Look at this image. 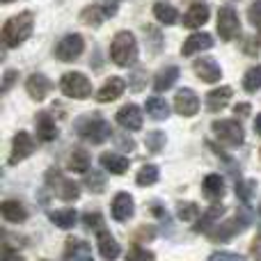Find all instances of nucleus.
Wrapping results in <instances>:
<instances>
[{
    "instance_id": "nucleus-13",
    "label": "nucleus",
    "mask_w": 261,
    "mask_h": 261,
    "mask_svg": "<svg viewBox=\"0 0 261 261\" xmlns=\"http://www.w3.org/2000/svg\"><path fill=\"white\" fill-rule=\"evenodd\" d=\"M25 90H28V94H30V99L44 101L46 96H48V92L53 90V83H50L44 73H32L25 81Z\"/></svg>"
},
{
    "instance_id": "nucleus-32",
    "label": "nucleus",
    "mask_w": 261,
    "mask_h": 261,
    "mask_svg": "<svg viewBox=\"0 0 261 261\" xmlns=\"http://www.w3.org/2000/svg\"><path fill=\"white\" fill-rule=\"evenodd\" d=\"M243 90L248 92V94H254V92L261 90V64L248 69V73L243 76Z\"/></svg>"
},
{
    "instance_id": "nucleus-14",
    "label": "nucleus",
    "mask_w": 261,
    "mask_h": 261,
    "mask_svg": "<svg viewBox=\"0 0 261 261\" xmlns=\"http://www.w3.org/2000/svg\"><path fill=\"white\" fill-rule=\"evenodd\" d=\"M124 90H126V83H124V78L110 76L108 81L103 83V87L96 92V101H99V103H110V101L119 99V96L124 94Z\"/></svg>"
},
{
    "instance_id": "nucleus-26",
    "label": "nucleus",
    "mask_w": 261,
    "mask_h": 261,
    "mask_svg": "<svg viewBox=\"0 0 261 261\" xmlns=\"http://www.w3.org/2000/svg\"><path fill=\"white\" fill-rule=\"evenodd\" d=\"M206 21H208V7L206 5H193V7L184 14V25L186 28H199Z\"/></svg>"
},
{
    "instance_id": "nucleus-7",
    "label": "nucleus",
    "mask_w": 261,
    "mask_h": 261,
    "mask_svg": "<svg viewBox=\"0 0 261 261\" xmlns=\"http://www.w3.org/2000/svg\"><path fill=\"white\" fill-rule=\"evenodd\" d=\"M216 28H218V35H220L222 41H231V39H234V37L241 32V21H239L236 9L234 7H227V5L218 9Z\"/></svg>"
},
{
    "instance_id": "nucleus-48",
    "label": "nucleus",
    "mask_w": 261,
    "mask_h": 261,
    "mask_svg": "<svg viewBox=\"0 0 261 261\" xmlns=\"http://www.w3.org/2000/svg\"><path fill=\"white\" fill-rule=\"evenodd\" d=\"M3 3H9V0H3Z\"/></svg>"
},
{
    "instance_id": "nucleus-33",
    "label": "nucleus",
    "mask_w": 261,
    "mask_h": 261,
    "mask_svg": "<svg viewBox=\"0 0 261 261\" xmlns=\"http://www.w3.org/2000/svg\"><path fill=\"white\" fill-rule=\"evenodd\" d=\"M81 18L85 23H90V25H99V23L103 21V18H108V16H106V12H103L101 5H90V7L81 14Z\"/></svg>"
},
{
    "instance_id": "nucleus-27",
    "label": "nucleus",
    "mask_w": 261,
    "mask_h": 261,
    "mask_svg": "<svg viewBox=\"0 0 261 261\" xmlns=\"http://www.w3.org/2000/svg\"><path fill=\"white\" fill-rule=\"evenodd\" d=\"M76 216L78 213L73 211V208H55V211L48 213L50 222H53L55 227H60V229H71V227L76 225Z\"/></svg>"
},
{
    "instance_id": "nucleus-42",
    "label": "nucleus",
    "mask_w": 261,
    "mask_h": 261,
    "mask_svg": "<svg viewBox=\"0 0 261 261\" xmlns=\"http://www.w3.org/2000/svg\"><path fill=\"white\" fill-rule=\"evenodd\" d=\"M208 261H245V259L236 252H216Z\"/></svg>"
},
{
    "instance_id": "nucleus-18",
    "label": "nucleus",
    "mask_w": 261,
    "mask_h": 261,
    "mask_svg": "<svg viewBox=\"0 0 261 261\" xmlns=\"http://www.w3.org/2000/svg\"><path fill=\"white\" fill-rule=\"evenodd\" d=\"M130 163L126 161V156L122 153H115V151H108V153H101V167L108 170L110 174H126Z\"/></svg>"
},
{
    "instance_id": "nucleus-6",
    "label": "nucleus",
    "mask_w": 261,
    "mask_h": 261,
    "mask_svg": "<svg viewBox=\"0 0 261 261\" xmlns=\"http://www.w3.org/2000/svg\"><path fill=\"white\" fill-rule=\"evenodd\" d=\"M213 133H216V138L220 140L222 144H227V147H241L245 140V133H243V126H241L236 119H218V122H213Z\"/></svg>"
},
{
    "instance_id": "nucleus-44",
    "label": "nucleus",
    "mask_w": 261,
    "mask_h": 261,
    "mask_svg": "<svg viewBox=\"0 0 261 261\" xmlns=\"http://www.w3.org/2000/svg\"><path fill=\"white\" fill-rule=\"evenodd\" d=\"M16 78H18V71H7V73H5V78H3V92H7Z\"/></svg>"
},
{
    "instance_id": "nucleus-49",
    "label": "nucleus",
    "mask_w": 261,
    "mask_h": 261,
    "mask_svg": "<svg viewBox=\"0 0 261 261\" xmlns=\"http://www.w3.org/2000/svg\"><path fill=\"white\" fill-rule=\"evenodd\" d=\"M259 216H261V208H259Z\"/></svg>"
},
{
    "instance_id": "nucleus-16",
    "label": "nucleus",
    "mask_w": 261,
    "mask_h": 261,
    "mask_svg": "<svg viewBox=\"0 0 261 261\" xmlns=\"http://www.w3.org/2000/svg\"><path fill=\"white\" fill-rule=\"evenodd\" d=\"M117 124L126 130H140L142 128V110L135 103H126L117 113Z\"/></svg>"
},
{
    "instance_id": "nucleus-37",
    "label": "nucleus",
    "mask_w": 261,
    "mask_h": 261,
    "mask_svg": "<svg viewBox=\"0 0 261 261\" xmlns=\"http://www.w3.org/2000/svg\"><path fill=\"white\" fill-rule=\"evenodd\" d=\"M126 261H153V252L140 248V245H133L126 252Z\"/></svg>"
},
{
    "instance_id": "nucleus-21",
    "label": "nucleus",
    "mask_w": 261,
    "mask_h": 261,
    "mask_svg": "<svg viewBox=\"0 0 261 261\" xmlns=\"http://www.w3.org/2000/svg\"><path fill=\"white\" fill-rule=\"evenodd\" d=\"M37 135H39L41 142H53L58 138V126H55L53 117L48 113L37 115Z\"/></svg>"
},
{
    "instance_id": "nucleus-20",
    "label": "nucleus",
    "mask_w": 261,
    "mask_h": 261,
    "mask_svg": "<svg viewBox=\"0 0 261 261\" xmlns=\"http://www.w3.org/2000/svg\"><path fill=\"white\" fill-rule=\"evenodd\" d=\"M231 94H234V92H231V87H218V90L208 92V94H206V108H208V113H220L222 108H227Z\"/></svg>"
},
{
    "instance_id": "nucleus-24",
    "label": "nucleus",
    "mask_w": 261,
    "mask_h": 261,
    "mask_svg": "<svg viewBox=\"0 0 261 261\" xmlns=\"http://www.w3.org/2000/svg\"><path fill=\"white\" fill-rule=\"evenodd\" d=\"M3 218L7 222H16V225H21V222L28 220V211L23 208L21 202H16V199H7V202H3Z\"/></svg>"
},
{
    "instance_id": "nucleus-47",
    "label": "nucleus",
    "mask_w": 261,
    "mask_h": 261,
    "mask_svg": "<svg viewBox=\"0 0 261 261\" xmlns=\"http://www.w3.org/2000/svg\"><path fill=\"white\" fill-rule=\"evenodd\" d=\"M254 130H257V133L261 135V113L257 115V117H254Z\"/></svg>"
},
{
    "instance_id": "nucleus-2",
    "label": "nucleus",
    "mask_w": 261,
    "mask_h": 261,
    "mask_svg": "<svg viewBox=\"0 0 261 261\" xmlns=\"http://www.w3.org/2000/svg\"><path fill=\"white\" fill-rule=\"evenodd\" d=\"M110 58L117 67H133L138 62V41H135L133 32L122 30L113 37L110 44Z\"/></svg>"
},
{
    "instance_id": "nucleus-15",
    "label": "nucleus",
    "mask_w": 261,
    "mask_h": 261,
    "mask_svg": "<svg viewBox=\"0 0 261 261\" xmlns=\"http://www.w3.org/2000/svg\"><path fill=\"white\" fill-rule=\"evenodd\" d=\"M193 69L199 76V81H204V83H218L222 78V69L218 67V62L211 58H199L197 62L193 64Z\"/></svg>"
},
{
    "instance_id": "nucleus-22",
    "label": "nucleus",
    "mask_w": 261,
    "mask_h": 261,
    "mask_svg": "<svg viewBox=\"0 0 261 261\" xmlns=\"http://www.w3.org/2000/svg\"><path fill=\"white\" fill-rule=\"evenodd\" d=\"M99 252H101V259L106 261H115L119 259V243L113 239V234L108 231H99Z\"/></svg>"
},
{
    "instance_id": "nucleus-40",
    "label": "nucleus",
    "mask_w": 261,
    "mask_h": 261,
    "mask_svg": "<svg viewBox=\"0 0 261 261\" xmlns=\"http://www.w3.org/2000/svg\"><path fill=\"white\" fill-rule=\"evenodd\" d=\"M83 225L87 227V229H99L103 231V216L101 213H85V218H83Z\"/></svg>"
},
{
    "instance_id": "nucleus-38",
    "label": "nucleus",
    "mask_w": 261,
    "mask_h": 261,
    "mask_svg": "<svg viewBox=\"0 0 261 261\" xmlns=\"http://www.w3.org/2000/svg\"><path fill=\"white\" fill-rule=\"evenodd\" d=\"M254 190H257V184H254V181H239V184H236V195H239L243 202H248V199L252 197Z\"/></svg>"
},
{
    "instance_id": "nucleus-23",
    "label": "nucleus",
    "mask_w": 261,
    "mask_h": 261,
    "mask_svg": "<svg viewBox=\"0 0 261 261\" xmlns=\"http://www.w3.org/2000/svg\"><path fill=\"white\" fill-rule=\"evenodd\" d=\"M153 16H156V21L163 23V25H172V23L179 21L176 7H172V3H167V0H158V3L153 5Z\"/></svg>"
},
{
    "instance_id": "nucleus-9",
    "label": "nucleus",
    "mask_w": 261,
    "mask_h": 261,
    "mask_svg": "<svg viewBox=\"0 0 261 261\" xmlns=\"http://www.w3.org/2000/svg\"><path fill=\"white\" fill-rule=\"evenodd\" d=\"M48 184H50V188L55 190V195H58L60 199H64V202H73V199L81 197V188H78L76 181L64 179L58 170L48 172Z\"/></svg>"
},
{
    "instance_id": "nucleus-10",
    "label": "nucleus",
    "mask_w": 261,
    "mask_h": 261,
    "mask_svg": "<svg viewBox=\"0 0 261 261\" xmlns=\"http://www.w3.org/2000/svg\"><path fill=\"white\" fill-rule=\"evenodd\" d=\"M174 108L181 117H193V115H197V110H199V96L195 94L193 90L184 87V90H179L174 96Z\"/></svg>"
},
{
    "instance_id": "nucleus-11",
    "label": "nucleus",
    "mask_w": 261,
    "mask_h": 261,
    "mask_svg": "<svg viewBox=\"0 0 261 261\" xmlns=\"http://www.w3.org/2000/svg\"><path fill=\"white\" fill-rule=\"evenodd\" d=\"M32 149H35V142H32L30 133H25V130H18V133L14 135L12 156H9V163H12V165H16V163L25 161V158L32 153Z\"/></svg>"
},
{
    "instance_id": "nucleus-8",
    "label": "nucleus",
    "mask_w": 261,
    "mask_h": 261,
    "mask_svg": "<svg viewBox=\"0 0 261 261\" xmlns=\"http://www.w3.org/2000/svg\"><path fill=\"white\" fill-rule=\"evenodd\" d=\"M83 48H85V41H83L81 35H67L55 46V58L60 62H73L83 55Z\"/></svg>"
},
{
    "instance_id": "nucleus-34",
    "label": "nucleus",
    "mask_w": 261,
    "mask_h": 261,
    "mask_svg": "<svg viewBox=\"0 0 261 261\" xmlns=\"http://www.w3.org/2000/svg\"><path fill=\"white\" fill-rule=\"evenodd\" d=\"M135 181H138V186H153L158 181V167L156 165H142Z\"/></svg>"
},
{
    "instance_id": "nucleus-4",
    "label": "nucleus",
    "mask_w": 261,
    "mask_h": 261,
    "mask_svg": "<svg viewBox=\"0 0 261 261\" xmlns=\"http://www.w3.org/2000/svg\"><path fill=\"white\" fill-rule=\"evenodd\" d=\"M60 92L69 99H87L92 94V83L85 73L81 71H71L64 73L62 81H60Z\"/></svg>"
},
{
    "instance_id": "nucleus-45",
    "label": "nucleus",
    "mask_w": 261,
    "mask_h": 261,
    "mask_svg": "<svg viewBox=\"0 0 261 261\" xmlns=\"http://www.w3.org/2000/svg\"><path fill=\"white\" fill-rule=\"evenodd\" d=\"M252 257L254 261H261V234L252 241Z\"/></svg>"
},
{
    "instance_id": "nucleus-28",
    "label": "nucleus",
    "mask_w": 261,
    "mask_h": 261,
    "mask_svg": "<svg viewBox=\"0 0 261 261\" xmlns=\"http://www.w3.org/2000/svg\"><path fill=\"white\" fill-rule=\"evenodd\" d=\"M202 190L208 199H218L225 195V179L220 174H208L202 184Z\"/></svg>"
},
{
    "instance_id": "nucleus-30",
    "label": "nucleus",
    "mask_w": 261,
    "mask_h": 261,
    "mask_svg": "<svg viewBox=\"0 0 261 261\" xmlns=\"http://www.w3.org/2000/svg\"><path fill=\"white\" fill-rule=\"evenodd\" d=\"M147 113L151 115L156 122H161V119L170 117V106H167V101L161 99V96H151V99H147Z\"/></svg>"
},
{
    "instance_id": "nucleus-29",
    "label": "nucleus",
    "mask_w": 261,
    "mask_h": 261,
    "mask_svg": "<svg viewBox=\"0 0 261 261\" xmlns=\"http://www.w3.org/2000/svg\"><path fill=\"white\" fill-rule=\"evenodd\" d=\"M222 213H225V206H222V204H218V206H211L202 218H199V222L195 225V231H211L213 225L218 222V218H220Z\"/></svg>"
},
{
    "instance_id": "nucleus-25",
    "label": "nucleus",
    "mask_w": 261,
    "mask_h": 261,
    "mask_svg": "<svg viewBox=\"0 0 261 261\" xmlns=\"http://www.w3.org/2000/svg\"><path fill=\"white\" fill-rule=\"evenodd\" d=\"M176 81H179V69L176 67H165L163 71L156 73V78H153V90L156 92H167L170 87H174Z\"/></svg>"
},
{
    "instance_id": "nucleus-12",
    "label": "nucleus",
    "mask_w": 261,
    "mask_h": 261,
    "mask_svg": "<svg viewBox=\"0 0 261 261\" xmlns=\"http://www.w3.org/2000/svg\"><path fill=\"white\" fill-rule=\"evenodd\" d=\"M110 213H113V218L117 222H126L133 218L135 213V204H133V197H130L128 193H117L113 199V204H110Z\"/></svg>"
},
{
    "instance_id": "nucleus-41",
    "label": "nucleus",
    "mask_w": 261,
    "mask_h": 261,
    "mask_svg": "<svg viewBox=\"0 0 261 261\" xmlns=\"http://www.w3.org/2000/svg\"><path fill=\"white\" fill-rule=\"evenodd\" d=\"M248 18L254 28H261V0H254V5L248 9Z\"/></svg>"
},
{
    "instance_id": "nucleus-31",
    "label": "nucleus",
    "mask_w": 261,
    "mask_h": 261,
    "mask_svg": "<svg viewBox=\"0 0 261 261\" xmlns=\"http://www.w3.org/2000/svg\"><path fill=\"white\" fill-rule=\"evenodd\" d=\"M69 170L85 174V172L90 170V153H87L85 149H73L71 158H69Z\"/></svg>"
},
{
    "instance_id": "nucleus-3",
    "label": "nucleus",
    "mask_w": 261,
    "mask_h": 261,
    "mask_svg": "<svg viewBox=\"0 0 261 261\" xmlns=\"http://www.w3.org/2000/svg\"><path fill=\"white\" fill-rule=\"evenodd\" d=\"M76 130H78V135H81L83 140H87V142H92V144H101V142H106V140L113 135L110 124L106 122L103 117H99V115L83 117L81 122L76 124Z\"/></svg>"
},
{
    "instance_id": "nucleus-43",
    "label": "nucleus",
    "mask_w": 261,
    "mask_h": 261,
    "mask_svg": "<svg viewBox=\"0 0 261 261\" xmlns=\"http://www.w3.org/2000/svg\"><path fill=\"white\" fill-rule=\"evenodd\" d=\"M0 261H23V257L16 252V250H12V248H7V245H5L3 254H0Z\"/></svg>"
},
{
    "instance_id": "nucleus-46",
    "label": "nucleus",
    "mask_w": 261,
    "mask_h": 261,
    "mask_svg": "<svg viewBox=\"0 0 261 261\" xmlns=\"http://www.w3.org/2000/svg\"><path fill=\"white\" fill-rule=\"evenodd\" d=\"M236 115H248L250 113V106L248 103H241V106H236V110H234Z\"/></svg>"
},
{
    "instance_id": "nucleus-39",
    "label": "nucleus",
    "mask_w": 261,
    "mask_h": 261,
    "mask_svg": "<svg viewBox=\"0 0 261 261\" xmlns=\"http://www.w3.org/2000/svg\"><path fill=\"white\" fill-rule=\"evenodd\" d=\"M163 144H165V135H163L161 130H153V133L147 135V149L149 151H153V153L161 151Z\"/></svg>"
},
{
    "instance_id": "nucleus-19",
    "label": "nucleus",
    "mask_w": 261,
    "mask_h": 261,
    "mask_svg": "<svg viewBox=\"0 0 261 261\" xmlns=\"http://www.w3.org/2000/svg\"><path fill=\"white\" fill-rule=\"evenodd\" d=\"M64 261H94V259H92L90 243L78 241V239H71L67 243V254H64Z\"/></svg>"
},
{
    "instance_id": "nucleus-1",
    "label": "nucleus",
    "mask_w": 261,
    "mask_h": 261,
    "mask_svg": "<svg viewBox=\"0 0 261 261\" xmlns=\"http://www.w3.org/2000/svg\"><path fill=\"white\" fill-rule=\"evenodd\" d=\"M32 30H35V16H32V12L16 14V16H12L3 25V44L7 48H16L25 39H30Z\"/></svg>"
},
{
    "instance_id": "nucleus-35",
    "label": "nucleus",
    "mask_w": 261,
    "mask_h": 261,
    "mask_svg": "<svg viewBox=\"0 0 261 261\" xmlns=\"http://www.w3.org/2000/svg\"><path fill=\"white\" fill-rule=\"evenodd\" d=\"M176 213H179V220H193L195 216L199 213V208H197V204H193V202H181L179 206H176Z\"/></svg>"
},
{
    "instance_id": "nucleus-36",
    "label": "nucleus",
    "mask_w": 261,
    "mask_h": 261,
    "mask_svg": "<svg viewBox=\"0 0 261 261\" xmlns=\"http://www.w3.org/2000/svg\"><path fill=\"white\" fill-rule=\"evenodd\" d=\"M85 184H87V188H90L92 193H101V190L106 188V179H103L101 172H90L87 179H85Z\"/></svg>"
},
{
    "instance_id": "nucleus-5",
    "label": "nucleus",
    "mask_w": 261,
    "mask_h": 261,
    "mask_svg": "<svg viewBox=\"0 0 261 261\" xmlns=\"http://www.w3.org/2000/svg\"><path fill=\"white\" fill-rule=\"evenodd\" d=\"M252 222V218L248 216L245 211L236 213L234 218H229L227 222H222V225H216L211 229V241H220V243H227V241H231L234 236H239L241 231L245 229V227Z\"/></svg>"
},
{
    "instance_id": "nucleus-17",
    "label": "nucleus",
    "mask_w": 261,
    "mask_h": 261,
    "mask_svg": "<svg viewBox=\"0 0 261 261\" xmlns=\"http://www.w3.org/2000/svg\"><path fill=\"white\" fill-rule=\"evenodd\" d=\"M208 48H213V37L208 35V32H195V35H190L188 39L184 41L181 53L188 58V55L202 53V50H208Z\"/></svg>"
}]
</instances>
